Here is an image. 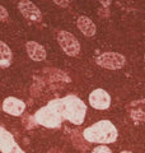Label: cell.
<instances>
[{
  "mask_svg": "<svg viewBox=\"0 0 145 153\" xmlns=\"http://www.w3.org/2000/svg\"><path fill=\"white\" fill-rule=\"evenodd\" d=\"M13 55L9 46L5 42L0 41V68H8L12 64Z\"/></svg>",
  "mask_w": 145,
  "mask_h": 153,
  "instance_id": "4fadbf2b",
  "label": "cell"
},
{
  "mask_svg": "<svg viewBox=\"0 0 145 153\" xmlns=\"http://www.w3.org/2000/svg\"><path fill=\"white\" fill-rule=\"evenodd\" d=\"M89 105L95 110H107L111 105V97L104 89H94L89 94Z\"/></svg>",
  "mask_w": 145,
  "mask_h": 153,
  "instance_id": "52a82bcc",
  "label": "cell"
},
{
  "mask_svg": "<svg viewBox=\"0 0 145 153\" xmlns=\"http://www.w3.org/2000/svg\"><path fill=\"white\" fill-rule=\"evenodd\" d=\"M65 110V120H69L75 125H81L85 119L87 106L76 96H66L62 98Z\"/></svg>",
  "mask_w": 145,
  "mask_h": 153,
  "instance_id": "3957f363",
  "label": "cell"
},
{
  "mask_svg": "<svg viewBox=\"0 0 145 153\" xmlns=\"http://www.w3.org/2000/svg\"><path fill=\"white\" fill-rule=\"evenodd\" d=\"M55 4H59L60 7H67L69 1H59V0H55Z\"/></svg>",
  "mask_w": 145,
  "mask_h": 153,
  "instance_id": "2e32d148",
  "label": "cell"
},
{
  "mask_svg": "<svg viewBox=\"0 0 145 153\" xmlns=\"http://www.w3.org/2000/svg\"><path fill=\"white\" fill-rule=\"evenodd\" d=\"M57 42L62 51L69 56H78L80 52V44L72 33L67 31H60L57 35Z\"/></svg>",
  "mask_w": 145,
  "mask_h": 153,
  "instance_id": "277c9868",
  "label": "cell"
},
{
  "mask_svg": "<svg viewBox=\"0 0 145 153\" xmlns=\"http://www.w3.org/2000/svg\"><path fill=\"white\" fill-rule=\"evenodd\" d=\"M121 153H131V152H127V151H124V152H121Z\"/></svg>",
  "mask_w": 145,
  "mask_h": 153,
  "instance_id": "e0dca14e",
  "label": "cell"
},
{
  "mask_svg": "<svg viewBox=\"0 0 145 153\" xmlns=\"http://www.w3.org/2000/svg\"><path fill=\"white\" fill-rule=\"evenodd\" d=\"M130 116L136 121H145V98L134 101L129 106Z\"/></svg>",
  "mask_w": 145,
  "mask_h": 153,
  "instance_id": "8fae6325",
  "label": "cell"
},
{
  "mask_svg": "<svg viewBox=\"0 0 145 153\" xmlns=\"http://www.w3.org/2000/svg\"><path fill=\"white\" fill-rule=\"evenodd\" d=\"M83 137L89 143H113L117 139V129L111 121L101 120L83 131Z\"/></svg>",
  "mask_w": 145,
  "mask_h": 153,
  "instance_id": "7a4b0ae2",
  "label": "cell"
},
{
  "mask_svg": "<svg viewBox=\"0 0 145 153\" xmlns=\"http://www.w3.org/2000/svg\"><path fill=\"white\" fill-rule=\"evenodd\" d=\"M95 63L104 69L117 70L125 65V56L117 52H104L97 57Z\"/></svg>",
  "mask_w": 145,
  "mask_h": 153,
  "instance_id": "5b68a950",
  "label": "cell"
},
{
  "mask_svg": "<svg viewBox=\"0 0 145 153\" xmlns=\"http://www.w3.org/2000/svg\"><path fill=\"white\" fill-rule=\"evenodd\" d=\"M1 108L3 111H5L7 114L12 115V116H19L26 110V103L16 97H7L4 100Z\"/></svg>",
  "mask_w": 145,
  "mask_h": 153,
  "instance_id": "9c48e42d",
  "label": "cell"
},
{
  "mask_svg": "<svg viewBox=\"0 0 145 153\" xmlns=\"http://www.w3.org/2000/svg\"><path fill=\"white\" fill-rule=\"evenodd\" d=\"M76 25H78V28L85 37H93L95 35L97 28H95V25L93 23V21H92L90 18L85 17V16H80L78 18Z\"/></svg>",
  "mask_w": 145,
  "mask_h": 153,
  "instance_id": "7c38bea8",
  "label": "cell"
},
{
  "mask_svg": "<svg viewBox=\"0 0 145 153\" xmlns=\"http://www.w3.org/2000/svg\"><path fill=\"white\" fill-rule=\"evenodd\" d=\"M35 120L45 128H60L61 123L65 120V110L62 98L52 100L46 106L41 107L35 115Z\"/></svg>",
  "mask_w": 145,
  "mask_h": 153,
  "instance_id": "6da1fadb",
  "label": "cell"
},
{
  "mask_svg": "<svg viewBox=\"0 0 145 153\" xmlns=\"http://www.w3.org/2000/svg\"><path fill=\"white\" fill-rule=\"evenodd\" d=\"M92 153H112V151H111L108 147H106V146H98V147H95L94 149L92 151Z\"/></svg>",
  "mask_w": 145,
  "mask_h": 153,
  "instance_id": "5bb4252c",
  "label": "cell"
},
{
  "mask_svg": "<svg viewBox=\"0 0 145 153\" xmlns=\"http://www.w3.org/2000/svg\"><path fill=\"white\" fill-rule=\"evenodd\" d=\"M18 9H19V12L22 13V16L24 18L30 19V21L38 22V21H41V19H42L41 10L32 1H28V0H22V1H19V4H18Z\"/></svg>",
  "mask_w": 145,
  "mask_h": 153,
  "instance_id": "ba28073f",
  "label": "cell"
},
{
  "mask_svg": "<svg viewBox=\"0 0 145 153\" xmlns=\"http://www.w3.org/2000/svg\"><path fill=\"white\" fill-rule=\"evenodd\" d=\"M27 54L35 61H43L46 59V50L41 44L35 41H28L26 45Z\"/></svg>",
  "mask_w": 145,
  "mask_h": 153,
  "instance_id": "30bf717a",
  "label": "cell"
},
{
  "mask_svg": "<svg viewBox=\"0 0 145 153\" xmlns=\"http://www.w3.org/2000/svg\"><path fill=\"white\" fill-rule=\"evenodd\" d=\"M0 152L1 153H26L18 146L14 137L3 126H0Z\"/></svg>",
  "mask_w": 145,
  "mask_h": 153,
  "instance_id": "8992f818",
  "label": "cell"
},
{
  "mask_svg": "<svg viewBox=\"0 0 145 153\" xmlns=\"http://www.w3.org/2000/svg\"><path fill=\"white\" fill-rule=\"evenodd\" d=\"M8 18V10L4 7L0 5V22L4 21V19Z\"/></svg>",
  "mask_w": 145,
  "mask_h": 153,
  "instance_id": "9a60e30c",
  "label": "cell"
}]
</instances>
